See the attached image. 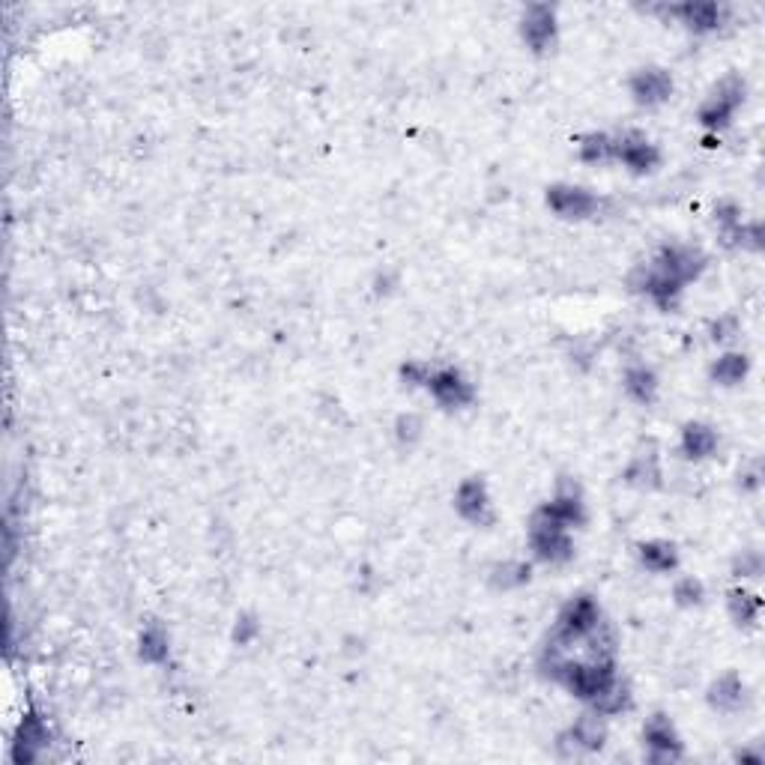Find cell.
<instances>
[{
  "mask_svg": "<svg viewBox=\"0 0 765 765\" xmlns=\"http://www.w3.org/2000/svg\"><path fill=\"white\" fill-rule=\"evenodd\" d=\"M407 377H419V382H425V386L434 392V398L439 404H449V407H458V404H467L469 398H473V389H469V382L458 374L452 368H439V371H428V368H419V365H410L404 368Z\"/></svg>",
  "mask_w": 765,
  "mask_h": 765,
  "instance_id": "6da1fadb",
  "label": "cell"
},
{
  "mask_svg": "<svg viewBox=\"0 0 765 765\" xmlns=\"http://www.w3.org/2000/svg\"><path fill=\"white\" fill-rule=\"evenodd\" d=\"M598 607L592 598H577L565 607L562 619H559V637H562L565 643L571 640H581V637H590L598 631Z\"/></svg>",
  "mask_w": 765,
  "mask_h": 765,
  "instance_id": "7a4b0ae2",
  "label": "cell"
},
{
  "mask_svg": "<svg viewBox=\"0 0 765 765\" xmlns=\"http://www.w3.org/2000/svg\"><path fill=\"white\" fill-rule=\"evenodd\" d=\"M547 203H551L559 215H568V219H583V215H590L598 207V201L590 192L571 189V185H556V189H551Z\"/></svg>",
  "mask_w": 765,
  "mask_h": 765,
  "instance_id": "3957f363",
  "label": "cell"
},
{
  "mask_svg": "<svg viewBox=\"0 0 765 765\" xmlns=\"http://www.w3.org/2000/svg\"><path fill=\"white\" fill-rule=\"evenodd\" d=\"M458 512L473 524H485L490 521V503L485 494V485L478 478H469V482L460 485L458 490Z\"/></svg>",
  "mask_w": 765,
  "mask_h": 765,
  "instance_id": "277c9868",
  "label": "cell"
},
{
  "mask_svg": "<svg viewBox=\"0 0 765 765\" xmlns=\"http://www.w3.org/2000/svg\"><path fill=\"white\" fill-rule=\"evenodd\" d=\"M613 153L619 156L628 168H634V171H649L652 165L658 162V150H655V146L649 141H643V138H622V141H616Z\"/></svg>",
  "mask_w": 765,
  "mask_h": 765,
  "instance_id": "5b68a950",
  "label": "cell"
},
{
  "mask_svg": "<svg viewBox=\"0 0 765 765\" xmlns=\"http://www.w3.org/2000/svg\"><path fill=\"white\" fill-rule=\"evenodd\" d=\"M670 90H673V81L661 70H646L634 78V96H637V102H643V105L664 102L666 96H670Z\"/></svg>",
  "mask_w": 765,
  "mask_h": 765,
  "instance_id": "8992f818",
  "label": "cell"
},
{
  "mask_svg": "<svg viewBox=\"0 0 765 765\" xmlns=\"http://www.w3.org/2000/svg\"><path fill=\"white\" fill-rule=\"evenodd\" d=\"M524 36L526 42L535 48V52H542L544 45L553 42V13L547 6H533L524 22Z\"/></svg>",
  "mask_w": 765,
  "mask_h": 765,
  "instance_id": "52a82bcc",
  "label": "cell"
},
{
  "mask_svg": "<svg viewBox=\"0 0 765 765\" xmlns=\"http://www.w3.org/2000/svg\"><path fill=\"white\" fill-rule=\"evenodd\" d=\"M48 744V730L39 718H24L22 730H18V741H15V760H33L39 748Z\"/></svg>",
  "mask_w": 765,
  "mask_h": 765,
  "instance_id": "ba28073f",
  "label": "cell"
},
{
  "mask_svg": "<svg viewBox=\"0 0 765 765\" xmlns=\"http://www.w3.org/2000/svg\"><path fill=\"white\" fill-rule=\"evenodd\" d=\"M739 96H741V87L732 81V90H721L714 93L709 105L703 108V123L705 126H723L732 117L735 105H739Z\"/></svg>",
  "mask_w": 765,
  "mask_h": 765,
  "instance_id": "9c48e42d",
  "label": "cell"
},
{
  "mask_svg": "<svg viewBox=\"0 0 765 765\" xmlns=\"http://www.w3.org/2000/svg\"><path fill=\"white\" fill-rule=\"evenodd\" d=\"M714 449V434L709 428H700V425H691L688 430H685V452H688L691 458H703V455H709Z\"/></svg>",
  "mask_w": 765,
  "mask_h": 765,
  "instance_id": "30bf717a",
  "label": "cell"
},
{
  "mask_svg": "<svg viewBox=\"0 0 765 765\" xmlns=\"http://www.w3.org/2000/svg\"><path fill=\"white\" fill-rule=\"evenodd\" d=\"M646 741L652 744L655 751H664L666 757H670V751H675V735L670 730V723L666 721H652L649 727H646Z\"/></svg>",
  "mask_w": 765,
  "mask_h": 765,
  "instance_id": "8fae6325",
  "label": "cell"
},
{
  "mask_svg": "<svg viewBox=\"0 0 765 765\" xmlns=\"http://www.w3.org/2000/svg\"><path fill=\"white\" fill-rule=\"evenodd\" d=\"M571 735H574L577 744H583V748H601L604 727H601V723H598L595 718H583V721L574 723Z\"/></svg>",
  "mask_w": 765,
  "mask_h": 765,
  "instance_id": "7c38bea8",
  "label": "cell"
},
{
  "mask_svg": "<svg viewBox=\"0 0 765 765\" xmlns=\"http://www.w3.org/2000/svg\"><path fill=\"white\" fill-rule=\"evenodd\" d=\"M643 562L652 571H666V568L675 565V553L670 544H643Z\"/></svg>",
  "mask_w": 765,
  "mask_h": 765,
  "instance_id": "4fadbf2b",
  "label": "cell"
},
{
  "mask_svg": "<svg viewBox=\"0 0 765 765\" xmlns=\"http://www.w3.org/2000/svg\"><path fill=\"white\" fill-rule=\"evenodd\" d=\"M628 392H631L634 398L640 401H649L652 392H655V380L646 368H634L631 374H628Z\"/></svg>",
  "mask_w": 765,
  "mask_h": 765,
  "instance_id": "5bb4252c",
  "label": "cell"
},
{
  "mask_svg": "<svg viewBox=\"0 0 765 765\" xmlns=\"http://www.w3.org/2000/svg\"><path fill=\"white\" fill-rule=\"evenodd\" d=\"M682 15H688L691 27H714L721 18V9L709 6V4H700V6H685Z\"/></svg>",
  "mask_w": 765,
  "mask_h": 765,
  "instance_id": "9a60e30c",
  "label": "cell"
},
{
  "mask_svg": "<svg viewBox=\"0 0 765 765\" xmlns=\"http://www.w3.org/2000/svg\"><path fill=\"white\" fill-rule=\"evenodd\" d=\"M741 374H744V362H741V356H727V359H721L718 368H714V377H718L721 382H735V380H741Z\"/></svg>",
  "mask_w": 765,
  "mask_h": 765,
  "instance_id": "2e32d148",
  "label": "cell"
},
{
  "mask_svg": "<svg viewBox=\"0 0 765 765\" xmlns=\"http://www.w3.org/2000/svg\"><path fill=\"white\" fill-rule=\"evenodd\" d=\"M141 655L144 658H162L165 655V637L159 631H146L141 640Z\"/></svg>",
  "mask_w": 765,
  "mask_h": 765,
  "instance_id": "e0dca14e",
  "label": "cell"
}]
</instances>
